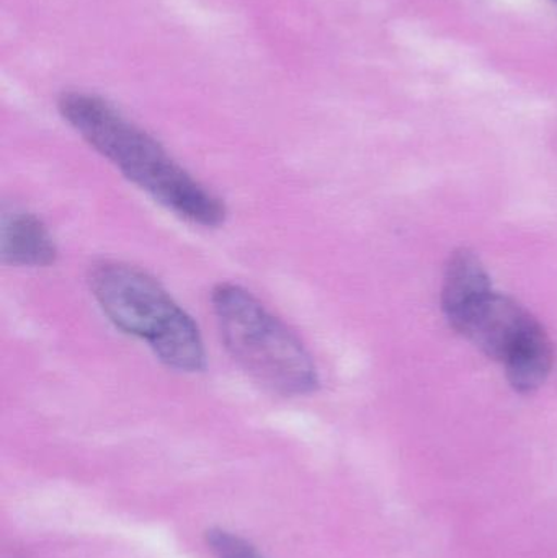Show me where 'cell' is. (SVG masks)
Masks as SVG:
<instances>
[{"instance_id": "cell-7", "label": "cell", "mask_w": 557, "mask_h": 558, "mask_svg": "<svg viewBox=\"0 0 557 558\" xmlns=\"http://www.w3.org/2000/svg\"><path fill=\"white\" fill-rule=\"evenodd\" d=\"M555 363L552 340L538 320L506 357L507 379L519 393H532L548 379Z\"/></svg>"}, {"instance_id": "cell-6", "label": "cell", "mask_w": 557, "mask_h": 558, "mask_svg": "<svg viewBox=\"0 0 557 558\" xmlns=\"http://www.w3.org/2000/svg\"><path fill=\"white\" fill-rule=\"evenodd\" d=\"M493 292L489 275L474 252L468 248L451 254L447 264L441 292V305L450 325L463 317Z\"/></svg>"}, {"instance_id": "cell-5", "label": "cell", "mask_w": 557, "mask_h": 558, "mask_svg": "<svg viewBox=\"0 0 557 558\" xmlns=\"http://www.w3.org/2000/svg\"><path fill=\"white\" fill-rule=\"evenodd\" d=\"M0 255L12 267L45 268L58 260V245L41 218L23 209L3 211Z\"/></svg>"}, {"instance_id": "cell-4", "label": "cell", "mask_w": 557, "mask_h": 558, "mask_svg": "<svg viewBox=\"0 0 557 558\" xmlns=\"http://www.w3.org/2000/svg\"><path fill=\"white\" fill-rule=\"evenodd\" d=\"M535 322L519 302L493 291L451 327L487 356L504 363Z\"/></svg>"}, {"instance_id": "cell-9", "label": "cell", "mask_w": 557, "mask_h": 558, "mask_svg": "<svg viewBox=\"0 0 557 558\" xmlns=\"http://www.w3.org/2000/svg\"><path fill=\"white\" fill-rule=\"evenodd\" d=\"M556 2H557V0H556Z\"/></svg>"}, {"instance_id": "cell-2", "label": "cell", "mask_w": 557, "mask_h": 558, "mask_svg": "<svg viewBox=\"0 0 557 558\" xmlns=\"http://www.w3.org/2000/svg\"><path fill=\"white\" fill-rule=\"evenodd\" d=\"M88 286L108 320L147 343L160 363L179 373L205 369L198 325L156 278L133 265L100 262L90 268Z\"/></svg>"}, {"instance_id": "cell-8", "label": "cell", "mask_w": 557, "mask_h": 558, "mask_svg": "<svg viewBox=\"0 0 557 558\" xmlns=\"http://www.w3.org/2000/svg\"><path fill=\"white\" fill-rule=\"evenodd\" d=\"M206 544L215 558H265L244 537L213 527L206 533Z\"/></svg>"}, {"instance_id": "cell-3", "label": "cell", "mask_w": 557, "mask_h": 558, "mask_svg": "<svg viewBox=\"0 0 557 558\" xmlns=\"http://www.w3.org/2000/svg\"><path fill=\"white\" fill-rule=\"evenodd\" d=\"M219 335L232 360L271 392L311 396L319 373L303 341L247 289L221 282L211 292Z\"/></svg>"}, {"instance_id": "cell-1", "label": "cell", "mask_w": 557, "mask_h": 558, "mask_svg": "<svg viewBox=\"0 0 557 558\" xmlns=\"http://www.w3.org/2000/svg\"><path fill=\"white\" fill-rule=\"evenodd\" d=\"M58 110L62 120L131 183L157 205L190 225L219 228L228 209L221 198L186 172L166 147L124 117L117 107L87 92H64Z\"/></svg>"}]
</instances>
